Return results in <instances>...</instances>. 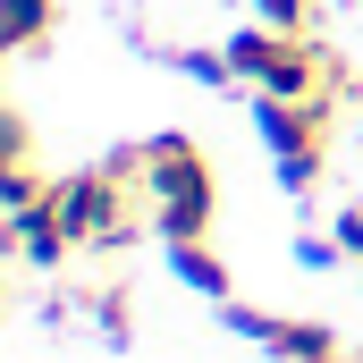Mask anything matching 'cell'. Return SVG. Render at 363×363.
Masks as SVG:
<instances>
[{
  "label": "cell",
  "instance_id": "52a82bcc",
  "mask_svg": "<svg viewBox=\"0 0 363 363\" xmlns=\"http://www.w3.org/2000/svg\"><path fill=\"white\" fill-rule=\"evenodd\" d=\"M254 17L279 34H321V0H254Z\"/></svg>",
  "mask_w": 363,
  "mask_h": 363
},
{
  "label": "cell",
  "instance_id": "5b68a950",
  "mask_svg": "<svg viewBox=\"0 0 363 363\" xmlns=\"http://www.w3.org/2000/svg\"><path fill=\"white\" fill-rule=\"evenodd\" d=\"M169 271H178L194 296H211V304H228V296H237V279H228V262H220V245H211V237H178V245H169Z\"/></svg>",
  "mask_w": 363,
  "mask_h": 363
},
{
  "label": "cell",
  "instance_id": "7a4b0ae2",
  "mask_svg": "<svg viewBox=\"0 0 363 363\" xmlns=\"http://www.w3.org/2000/svg\"><path fill=\"white\" fill-rule=\"evenodd\" d=\"M254 118H262V144H271L279 186L304 203L313 186L330 178V152H338V101H271V93H254Z\"/></svg>",
  "mask_w": 363,
  "mask_h": 363
},
{
  "label": "cell",
  "instance_id": "8992f818",
  "mask_svg": "<svg viewBox=\"0 0 363 363\" xmlns=\"http://www.w3.org/2000/svg\"><path fill=\"white\" fill-rule=\"evenodd\" d=\"M60 26V0H0V51L9 60H34Z\"/></svg>",
  "mask_w": 363,
  "mask_h": 363
},
{
  "label": "cell",
  "instance_id": "30bf717a",
  "mask_svg": "<svg viewBox=\"0 0 363 363\" xmlns=\"http://www.w3.org/2000/svg\"><path fill=\"white\" fill-rule=\"evenodd\" d=\"M355 363H363V347H355Z\"/></svg>",
  "mask_w": 363,
  "mask_h": 363
},
{
  "label": "cell",
  "instance_id": "3957f363",
  "mask_svg": "<svg viewBox=\"0 0 363 363\" xmlns=\"http://www.w3.org/2000/svg\"><path fill=\"white\" fill-rule=\"evenodd\" d=\"M220 321L237 330V338H254L271 363H355V347L330 330V321H313V313H254V304H220Z\"/></svg>",
  "mask_w": 363,
  "mask_h": 363
},
{
  "label": "cell",
  "instance_id": "277c9868",
  "mask_svg": "<svg viewBox=\"0 0 363 363\" xmlns=\"http://www.w3.org/2000/svg\"><path fill=\"white\" fill-rule=\"evenodd\" d=\"M77 313H85L110 347L135 338V287H127V279H93V287H77Z\"/></svg>",
  "mask_w": 363,
  "mask_h": 363
},
{
  "label": "cell",
  "instance_id": "9c48e42d",
  "mask_svg": "<svg viewBox=\"0 0 363 363\" xmlns=\"http://www.w3.org/2000/svg\"><path fill=\"white\" fill-rule=\"evenodd\" d=\"M330 245H338V262H363V194H355V203H338V220H330Z\"/></svg>",
  "mask_w": 363,
  "mask_h": 363
},
{
  "label": "cell",
  "instance_id": "6da1fadb",
  "mask_svg": "<svg viewBox=\"0 0 363 363\" xmlns=\"http://www.w3.org/2000/svg\"><path fill=\"white\" fill-rule=\"evenodd\" d=\"M135 152H144V194H152V228H161V245L211 237V220H220V169H211V152H203L186 127H161V135L135 144Z\"/></svg>",
  "mask_w": 363,
  "mask_h": 363
},
{
  "label": "cell",
  "instance_id": "ba28073f",
  "mask_svg": "<svg viewBox=\"0 0 363 363\" xmlns=\"http://www.w3.org/2000/svg\"><path fill=\"white\" fill-rule=\"evenodd\" d=\"M0 161H34V118L17 101H0Z\"/></svg>",
  "mask_w": 363,
  "mask_h": 363
}]
</instances>
